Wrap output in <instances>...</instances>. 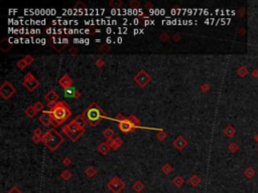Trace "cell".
Instances as JSON below:
<instances>
[{
    "mask_svg": "<svg viewBox=\"0 0 258 193\" xmlns=\"http://www.w3.org/2000/svg\"><path fill=\"white\" fill-rule=\"evenodd\" d=\"M51 116L54 118V121H58V124L63 123L69 118L71 115L70 110L64 103H59L51 109Z\"/></svg>",
    "mask_w": 258,
    "mask_h": 193,
    "instance_id": "obj_1",
    "label": "cell"
},
{
    "mask_svg": "<svg viewBox=\"0 0 258 193\" xmlns=\"http://www.w3.org/2000/svg\"><path fill=\"white\" fill-rule=\"evenodd\" d=\"M63 132L67 134V136L70 139L75 141L81 136V134L84 132V129H83V127L77 125L75 122H72L71 124H69V125L63 128Z\"/></svg>",
    "mask_w": 258,
    "mask_h": 193,
    "instance_id": "obj_2",
    "label": "cell"
},
{
    "mask_svg": "<svg viewBox=\"0 0 258 193\" xmlns=\"http://www.w3.org/2000/svg\"><path fill=\"white\" fill-rule=\"evenodd\" d=\"M86 116H87L88 120L91 121V122H98V121H100V119H101L102 112L95 104H93V105L86 111Z\"/></svg>",
    "mask_w": 258,
    "mask_h": 193,
    "instance_id": "obj_3",
    "label": "cell"
},
{
    "mask_svg": "<svg viewBox=\"0 0 258 193\" xmlns=\"http://www.w3.org/2000/svg\"><path fill=\"white\" fill-rule=\"evenodd\" d=\"M51 137L50 141L47 143V145L51 150H54L63 142V138L61 137V135H60L56 130H54V129L51 130Z\"/></svg>",
    "mask_w": 258,
    "mask_h": 193,
    "instance_id": "obj_4",
    "label": "cell"
},
{
    "mask_svg": "<svg viewBox=\"0 0 258 193\" xmlns=\"http://www.w3.org/2000/svg\"><path fill=\"white\" fill-rule=\"evenodd\" d=\"M23 85L26 87L29 91H32L34 90V88L38 87V83L34 77L31 76L30 74H28L26 77H24V82H23Z\"/></svg>",
    "mask_w": 258,
    "mask_h": 193,
    "instance_id": "obj_5",
    "label": "cell"
},
{
    "mask_svg": "<svg viewBox=\"0 0 258 193\" xmlns=\"http://www.w3.org/2000/svg\"><path fill=\"white\" fill-rule=\"evenodd\" d=\"M108 186L111 189V191H113L114 193H119L123 189V187H124L123 183L118 178H114V179L111 180V182L108 184Z\"/></svg>",
    "mask_w": 258,
    "mask_h": 193,
    "instance_id": "obj_6",
    "label": "cell"
},
{
    "mask_svg": "<svg viewBox=\"0 0 258 193\" xmlns=\"http://www.w3.org/2000/svg\"><path fill=\"white\" fill-rule=\"evenodd\" d=\"M39 120H41V122L44 124L45 126H48L50 124L53 123L54 118L51 116V113H50V112H44V114L41 115Z\"/></svg>",
    "mask_w": 258,
    "mask_h": 193,
    "instance_id": "obj_7",
    "label": "cell"
},
{
    "mask_svg": "<svg viewBox=\"0 0 258 193\" xmlns=\"http://www.w3.org/2000/svg\"><path fill=\"white\" fill-rule=\"evenodd\" d=\"M135 80L140 86H144L149 80V77H148V74L145 71H140V74L135 77Z\"/></svg>",
    "mask_w": 258,
    "mask_h": 193,
    "instance_id": "obj_8",
    "label": "cell"
},
{
    "mask_svg": "<svg viewBox=\"0 0 258 193\" xmlns=\"http://www.w3.org/2000/svg\"><path fill=\"white\" fill-rule=\"evenodd\" d=\"M119 127H120V130H122L123 132H127L129 130H131L133 126H132V123H131L130 121L125 120V121H123V122L120 123Z\"/></svg>",
    "mask_w": 258,
    "mask_h": 193,
    "instance_id": "obj_9",
    "label": "cell"
},
{
    "mask_svg": "<svg viewBox=\"0 0 258 193\" xmlns=\"http://www.w3.org/2000/svg\"><path fill=\"white\" fill-rule=\"evenodd\" d=\"M58 98H59L58 95L54 93V92H50V93L47 95V98H45V99H47L48 102L54 103V101H57V99H58Z\"/></svg>",
    "mask_w": 258,
    "mask_h": 193,
    "instance_id": "obj_10",
    "label": "cell"
},
{
    "mask_svg": "<svg viewBox=\"0 0 258 193\" xmlns=\"http://www.w3.org/2000/svg\"><path fill=\"white\" fill-rule=\"evenodd\" d=\"M255 175V170L253 168H251V167H249V168L246 169L245 171V176L247 178H252Z\"/></svg>",
    "mask_w": 258,
    "mask_h": 193,
    "instance_id": "obj_11",
    "label": "cell"
},
{
    "mask_svg": "<svg viewBox=\"0 0 258 193\" xmlns=\"http://www.w3.org/2000/svg\"><path fill=\"white\" fill-rule=\"evenodd\" d=\"M74 122H75L77 125H79L80 127H83L86 124V121H85V119L83 117H81V116H78L75 119V121H74Z\"/></svg>",
    "mask_w": 258,
    "mask_h": 193,
    "instance_id": "obj_12",
    "label": "cell"
},
{
    "mask_svg": "<svg viewBox=\"0 0 258 193\" xmlns=\"http://www.w3.org/2000/svg\"><path fill=\"white\" fill-rule=\"evenodd\" d=\"M225 134H226V136H228V137H232L233 136V135L235 134V130L233 129V127H227V128L225 129Z\"/></svg>",
    "mask_w": 258,
    "mask_h": 193,
    "instance_id": "obj_13",
    "label": "cell"
},
{
    "mask_svg": "<svg viewBox=\"0 0 258 193\" xmlns=\"http://www.w3.org/2000/svg\"><path fill=\"white\" fill-rule=\"evenodd\" d=\"M133 188H134V190H135V191L140 192L143 188H144V185H143L141 182H136V183L133 185Z\"/></svg>",
    "mask_w": 258,
    "mask_h": 193,
    "instance_id": "obj_14",
    "label": "cell"
},
{
    "mask_svg": "<svg viewBox=\"0 0 258 193\" xmlns=\"http://www.w3.org/2000/svg\"><path fill=\"white\" fill-rule=\"evenodd\" d=\"M190 182L191 184H193L194 186H196L198 183L200 182V178L197 176V175H195V176H192L191 179H190Z\"/></svg>",
    "mask_w": 258,
    "mask_h": 193,
    "instance_id": "obj_15",
    "label": "cell"
},
{
    "mask_svg": "<svg viewBox=\"0 0 258 193\" xmlns=\"http://www.w3.org/2000/svg\"><path fill=\"white\" fill-rule=\"evenodd\" d=\"M75 89H72V88H70V89H67V90L65 91V94H66V96H68V97H73L74 96V94H75Z\"/></svg>",
    "mask_w": 258,
    "mask_h": 193,
    "instance_id": "obj_16",
    "label": "cell"
},
{
    "mask_svg": "<svg viewBox=\"0 0 258 193\" xmlns=\"http://www.w3.org/2000/svg\"><path fill=\"white\" fill-rule=\"evenodd\" d=\"M113 134H114V132H113V130H111L110 128H108V129H106V130L104 131V135L107 138H111L113 136Z\"/></svg>",
    "mask_w": 258,
    "mask_h": 193,
    "instance_id": "obj_17",
    "label": "cell"
},
{
    "mask_svg": "<svg viewBox=\"0 0 258 193\" xmlns=\"http://www.w3.org/2000/svg\"><path fill=\"white\" fill-rule=\"evenodd\" d=\"M42 108H44V106H42L41 103H36L35 106H34V109H35L36 112L39 111V110H42Z\"/></svg>",
    "mask_w": 258,
    "mask_h": 193,
    "instance_id": "obj_18",
    "label": "cell"
},
{
    "mask_svg": "<svg viewBox=\"0 0 258 193\" xmlns=\"http://www.w3.org/2000/svg\"><path fill=\"white\" fill-rule=\"evenodd\" d=\"M8 193H22V192L18 188H17V187H12V188H11L9 191H8Z\"/></svg>",
    "mask_w": 258,
    "mask_h": 193,
    "instance_id": "obj_19",
    "label": "cell"
},
{
    "mask_svg": "<svg viewBox=\"0 0 258 193\" xmlns=\"http://www.w3.org/2000/svg\"><path fill=\"white\" fill-rule=\"evenodd\" d=\"M229 149H230L232 152H235V151H236V150H238V146H237L235 143H233V144H231V145H230V147H229Z\"/></svg>",
    "mask_w": 258,
    "mask_h": 193,
    "instance_id": "obj_20",
    "label": "cell"
},
{
    "mask_svg": "<svg viewBox=\"0 0 258 193\" xmlns=\"http://www.w3.org/2000/svg\"><path fill=\"white\" fill-rule=\"evenodd\" d=\"M174 182L176 183V184H177V183L179 184V187H180V185H182V183H183V180L180 179V176H177V177L176 178V179H174Z\"/></svg>",
    "mask_w": 258,
    "mask_h": 193,
    "instance_id": "obj_21",
    "label": "cell"
},
{
    "mask_svg": "<svg viewBox=\"0 0 258 193\" xmlns=\"http://www.w3.org/2000/svg\"><path fill=\"white\" fill-rule=\"evenodd\" d=\"M23 60H24V62H25V63H26V65H29V63H30L31 62H32V60H33V59H31V57H30L29 56H28L26 57V59H23Z\"/></svg>",
    "mask_w": 258,
    "mask_h": 193,
    "instance_id": "obj_22",
    "label": "cell"
},
{
    "mask_svg": "<svg viewBox=\"0 0 258 193\" xmlns=\"http://www.w3.org/2000/svg\"><path fill=\"white\" fill-rule=\"evenodd\" d=\"M89 169H90V172H88V171H87V172H86V173L89 174V175H90V176H91V175H93L94 173H95V170H94V168H89Z\"/></svg>",
    "mask_w": 258,
    "mask_h": 193,
    "instance_id": "obj_23",
    "label": "cell"
},
{
    "mask_svg": "<svg viewBox=\"0 0 258 193\" xmlns=\"http://www.w3.org/2000/svg\"><path fill=\"white\" fill-rule=\"evenodd\" d=\"M66 164H69V159H66Z\"/></svg>",
    "mask_w": 258,
    "mask_h": 193,
    "instance_id": "obj_24",
    "label": "cell"
}]
</instances>
